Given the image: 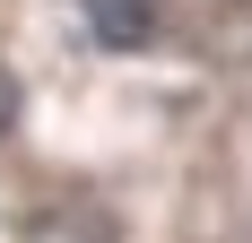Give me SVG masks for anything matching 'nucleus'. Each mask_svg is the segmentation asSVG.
Wrapping results in <instances>:
<instances>
[{
    "label": "nucleus",
    "instance_id": "f257e3e1",
    "mask_svg": "<svg viewBox=\"0 0 252 243\" xmlns=\"http://www.w3.org/2000/svg\"><path fill=\"white\" fill-rule=\"evenodd\" d=\"M18 243H113V217H104L96 200H61V209H44Z\"/></svg>",
    "mask_w": 252,
    "mask_h": 243
},
{
    "label": "nucleus",
    "instance_id": "7ed1b4c3",
    "mask_svg": "<svg viewBox=\"0 0 252 243\" xmlns=\"http://www.w3.org/2000/svg\"><path fill=\"white\" fill-rule=\"evenodd\" d=\"M9 122H18V78L0 70V130H9Z\"/></svg>",
    "mask_w": 252,
    "mask_h": 243
},
{
    "label": "nucleus",
    "instance_id": "f03ea898",
    "mask_svg": "<svg viewBox=\"0 0 252 243\" xmlns=\"http://www.w3.org/2000/svg\"><path fill=\"white\" fill-rule=\"evenodd\" d=\"M87 9H96L104 44H139L148 35V0H87Z\"/></svg>",
    "mask_w": 252,
    "mask_h": 243
}]
</instances>
